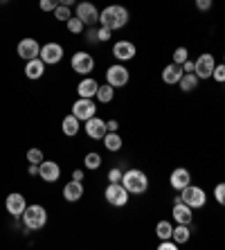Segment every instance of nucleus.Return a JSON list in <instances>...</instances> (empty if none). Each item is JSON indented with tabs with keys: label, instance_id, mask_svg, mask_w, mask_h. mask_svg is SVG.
I'll return each mask as SVG.
<instances>
[{
	"label": "nucleus",
	"instance_id": "nucleus-1",
	"mask_svg": "<svg viewBox=\"0 0 225 250\" xmlns=\"http://www.w3.org/2000/svg\"><path fill=\"white\" fill-rule=\"evenodd\" d=\"M128 18H131V14H128L126 7H122V5H108L106 9L99 12V23H102V27H108V29H113V32L126 27Z\"/></svg>",
	"mask_w": 225,
	"mask_h": 250
},
{
	"label": "nucleus",
	"instance_id": "nucleus-2",
	"mask_svg": "<svg viewBox=\"0 0 225 250\" xmlns=\"http://www.w3.org/2000/svg\"><path fill=\"white\" fill-rule=\"evenodd\" d=\"M122 185L126 187L128 194H144L149 189V176L142 169H128L122 176Z\"/></svg>",
	"mask_w": 225,
	"mask_h": 250
},
{
	"label": "nucleus",
	"instance_id": "nucleus-3",
	"mask_svg": "<svg viewBox=\"0 0 225 250\" xmlns=\"http://www.w3.org/2000/svg\"><path fill=\"white\" fill-rule=\"evenodd\" d=\"M20 219H23L27 230H41L47 223V209L43 205H27Z\"/></svg>",
	"mask_w": 225,
	"mask_h": 250
},
{
	"label": "nucleus",
	"instance_id": "nucleus-4",
	"mask_svg": "<svg viewBox=\"0 0 225 250\" xmlns=\"http://www.w3.org/2000/svg\"><path fill=\"white\" fill-rule=\"evenodd\" d=\"M104 198H106V203L113 205V208H124V205L128 203L131 194L126 192V187L122 185V183H108V187H106V192H104Z\"/></svg>",
	"mask_w": 225,
	"mask_h": 250
},
{
	"label": "nucleus",
	"instance_id": "nucleus-5",
	"mask_svg": "<svg viewBox=\"0 0 225 250\" xmlns=\"http://www.w3.org/2000/svg\"><path fill=\"white\" fill-rule=\"evenodd\" d=\"M180 198H183V203H187L191 209L205 208V203H207V196H205V189H203V187L191 185V183L185 187V189H180Z\"/></svg>",
	"mask_w": 225,
	"mask_h": 250
},
{
	"label": "nucleus",
	"instance_id": "nucleus-6",
	"mask_svg": "<svg viewBox=\"0 0 225 250\" xmlns=\"http://www.w3.org/2000/svg\"><path fill=\"white\" fill-rule=\"evenodd\" d=\"M97 113V106H95V99H88V97H79L72 104V115L79 120V122H86L90 117H95Z\"/></svg>",
	"mask_w": 225,
	"mask_h": 250
},
{
	"label": "nucleus",
	"instance_id": "nucleus-7",
	"mask_svg": "<svg viewBox=\"0 0 225 250\" xmlns=\"http://www.w3.org/2000/svg\"><path fill=\"white\" fill-rule=\"evenodd\" d=\"M70 65H72V70H75L77 75L88 77L95 70V59H93V54H88V52H75Z\"/></svg>",
	"mask_w": 225,
	"mask_h": 250
},
{
	"label": "nucleus",
	"instance_id": "nucleus-8",
	"mask_svg": "<svg viewBox=\"0 0 225 250\" xmlns=\"http://www.w3.org/2000/svg\"><path fill=\"white\" fill-rule=\"evenodd\" d=\"M77 18H81V23L86 25V27H95L99 23V9L93 2L83 0V2L77 5Z\"/></svg>",
	"mask_w": 225,
	"mask_h": 250
},
{
	"label": "nucleus",
	"instance_id": "nucleus-9",
	"mask_svg": "<svg viewBox=\"0 0 225 250\" xmlns=\"http://www.w3.org/2000/svg\"><path fill=\"white\" fill-rule=\"evenodd\" d=\"M214 68H216V61H214V54H201V57L194 61V75L198 77V79H209L214 72Z\"/></svg>",
	"mask_w": 225,
	"mask_h": 250
},
{
	"label": "nucleus",
	"instance_id": "nucleus-10",
	"mask_svg": "<svg viewBox=\"0 0 225 250\" xmlns=\"http://www.w3.org/2000/svg\"><path fill=\"white\" fill-rule=\"evenodd\" d=\"M128 79H131V72H128L124 65H110V68L106 70V83H110L113 88L126 86Z\"/></svg>",
	"mask_w": 225,
	"mask_h": 250
},
{
	"label": "nucleus",
	"instance_id": "nucleus-11",
	"mask_svg": "<svg viewBox=\"0 0 225 250\" xmlns=\"http://www.w3.org/2000/svg\"><path fill=\"white\" fill-rule=\"evenodd\" d=\"M41 59L45 61V65H57L61 63V59H63V47L59 45V43H45V45H41Z\"/></svg>",
	"mask_w": 225,
	"mask_h": 250
},
{
	"label": "nucleus",
	"instance_id": "nucleus-12",
	"mask_svg": "<svg viewBox=\"0 0 225 250\" xmlns=\"http://www.w3.org/2000/svg\"><path fill=\"white\" fill-rule=\"evenodd\" d=\"M16 52L23 61H32V59L41 57V45L36 39H23V41L16 45Z\"/></svg>",
	"mask_w": 225,
	"mask_h": 250
},
{
	"label": "nucleus",
	"instance_id": "nucleus-13",
	"mask_svg": "<svg viewBox=\"0 0 225 250\" xmlns=\"http://www.w3.org/2000/svg\"><path fill=\"white\" fill-rule=\"evenodd\" d=\"M25 208H27V201H25L23 194L12 192L9 196L5 198V209H7V212H9L12 216H16V219H20V216H23Z\"/></svg>",
	"mask_w": 225,
	"mask_h": 250
},
{
	"label": "nucleus",
	"instance_id": "nucleus-14",
	"mask_svg": "<svg viewBox=\"0 0 225 250\" xmlns=\"http://www.w3.org/2000/svg\"><path fill=\"white\" fill-rule=\"evenodd\" d=\"M39 176H41V181H45V183H57L61 178V167L54 160H43L39 165Z\"/></svg>",
	"mask_w": 225,
	"mask_h": 250
},
{
	"label": "nucleus",
	"instance_id": "nucleus-15",
	"mask_svg": "<svg viewBox=\"0 0 225 250\" xmlns=\"http://www.w3.org/2000/svg\"><path fill=\"white\" fill-rule=\"evenodd\" d=\"M86 135L93 140H104V135L108 133V126H106V122L102 120V117H90V120H86Z\"/></svg>",
	"mask_w": 225,
	"mask_h": 250
},
{
	"label": "nucleus",
	"instance_id": "nucleus-16",
	"mask_svg": "<svg viewBox=\"0 0 225 250\" xmlns=\"http://www.w3.org/2000/svg\"><path fill=\"white\" fill-rule=\"evenodd\" d=\"M138 54V50H135V45H133L131 41H117L115 45H113V57L117 59V61H131L133 57Z\"/></svg>",
	"mask_w": 225,
	"mask_h": 250
},
{
	"label": "nucleus",
	"instance_id": "nucleus-17",
	"mask_svg": "<svg viewBox=\"0 0 225 250\" xmlns=\"http://www.w3.org/2000/svg\"><path fill=\"white\" fill-rule=\"evenodd\" d=\"M171 216H173V219H176L178 223H185V226H191V221H194L191 208H189L187 203H183V198L173 203V208H171Z\"/></svg>",
	"mask_w": 225,
	"mask_h": 250
},
{
	"label": "nucleus",
	"instance_id": "nucleus-18",
	"mask_svg": "<svg viewBox=\"0 0 225 250\" xmlns=\"http://www.w3.org/2000/svg\"><path fill=\"white\" fill-rule=\"evenodd\" d=\"M97 90H99V83H97V79H93V77H83L79 82V86H77L79 97H88V99L97 97Z\"/></svg>",
	"mask_w": 225,
	"mask_h": 250
},
{
	"label": "nucleus",
	"instance_id": "nucleus-19",
	"mask_svg": "<svg viewBox=\"0 0 225 250\" xmlns=\"http://www.w3.org/2000/svg\"><path fill=\"white\" fill-rule=\"evenodd\" d=\"M169 181H171V187H173V189H178V192H180V189H185V187L191 183L189 169H185V167L173 169V171H171V178H169Z\"/></svg>",
	"mask_w": 225,
	"mask_h": 250
},
{
	"label": "nucleus",
	"instance_id": "nucleus-20",
	"mask_svg": "<svg viewBox=\"0 0 225 250\" xmlns=\"http://www.w3.org/2000/svg\"><path fill=\"white\" fill-rule=\"evenodd\" d=\"M43 75H45V61L41 57H36L25 63V77H27V79H41Z\"/></svg>",
	"mask_w": 225,
	"mask_h": 250
},
{
	"label": "nucleus",
	"instance_id": "nucleus-21",
	"mask_svg": "<svg viewBox=\"0 0 225 250\" xmlns=\"http://www.w3.org/2000/svg\"><path fill=\"white\" fill-rule=\"evenodd\" d=\"M81 196H83V185H81V181H70V183H65V187H63V198L68 201V203H77Z\"/></svg>",
	"mask_w": 225,
	"mask_h": 250
},
{
	"label": "nucleus",
	"instance_id": "nucleus-22",
	"mask_svg": "<svg viewBox=\"0 0 225 250\" xmlns=\"http://www.w3.org/2000/svg\"><path fill=\"white\" fill-rule=\"evenodd\" d=\"M183 75H185V72H183V65L169 63L167 68L162 70V82L167 83V86H173V83L180 82V77H183Z\"/></svg>",
	"mask_w": 225,
	"mask_h": 250
},
{
	"label": "nucleus",
	"instance_id": "nucleus-23",
	"mask_svg": "<svg viewBox=\"0 0 225 250\" xmlns=\"http://www.w3.org/2000/svg\"><path fill=\"white\" fill-rule=\"evenodd\" d=\"M61 128H63V133L68 135V138H75V135L79 133L81 124H79V120H77V117L70 113V115L63 117V124H61Z\"/></svg>",
	"mask_w": 225,
	"mask_h": 250
},
{
	"label": "nucleus",
	"instance_id": "nucleus-24",
	"mask_svg": "<svg viewBox=\"0 0 225 250\" xmlns=\"http://www.w3.org/2000/svg\"><path fill=\"white\" fill-rule=\"evenodd\" d=\"M198 79L194 72H185V75L180 77V82H178V86H180V90H185V93H191V90H196L198 88Z\"/></svg>",
	"mask_w": 225,
	"mask_h": 250
},
{
	"label": "nucleus",
	"instance_id": "nucleus-25",
	"mask_svg": "<svg viewBox=\"0 0 225 250\" xmlns=\"http://www.w3.org/2000/svg\"><path fill=\"white\" fill-rule=\"evenodd\" d=\"M122 145H124V142H122V138L117 135V131H108V133L104 135V146L108 151H120Z\"/></svg>",
	"mask_w": 225,
	"mask_h": 250
},
{
	"label": "nucleus",
	"instance_id": "nucleus-26",
	"mask_svg": "<svg viewBox=\"0 0 225 250\" xmlns=\"http://www.w3.org/2000/svg\"><path fill=\"white\" fill-rule=\"evenodd\" d=\"M189 237H191V232H189V226H185V223H178V228H173V234H171V239L176 241V244H187L189 241Z\"/></svg>",
	"mask_w": 225,
	"mask_h": 250
},
{
	"label": "nucleus",
	"instance_id": "nucleus-27",
	"mask_svg": "<svg viewBox=\"0 0 225 250\" xmlns=\"http://www.w3.org/2000/svg\"><path fill=\"white\" fill-rule=\"evenodd\" d=\"M113 97H115V90H113V86H110V83L99 86V90H97V102H99V104H110V102H113Z\"/></svg>",
	"mask_w": 225,
	"mask_h": 250
},
{
	"label": "nucleus",
	"instance_id": "nucleus-28",
	"mask_svg": "<svg viewBox=\"0 0 225 250\" xmlns=\"http://www.w3.org/2000/svg\"><path fill=\"white\" fill-rule=\"evenodd\" d=\"M156 234L160 239H171V234H173V226L169 221H158V226H156Z\"/></svg>",
	"mask_w": 225,
	"mask_h": 250
},
{
	"label": "nucleus",
	"instance_id": "nucleus-29",
	"mask_svg": "<svg viewBox=\"0 0 225 250\" xmlns=\"http://www.w3.org/2000/svg\"><path fill=\"white\" fill-rule=\"evenodd\" d=\"M83 165H86V169H99L102 167V156L99 153H88L86 158H83Z\"/></svg>",
	"mask_w": 225,
	"mask_h": 250
},
{
	"label": "nucleus",
	"instance_id": "nucleus-30",
	"mask_svg": "<svg viewBox=\"0 0 225 250\" xmlns=\"http://www.w3.org/2000/svg\"><path fill=\"white\" fill-rule=\"evenodd\" d=\"M54 18H57V21H61V23H68L70 18H72V12H70V7L59 5L57 9H54Z\"/></svg>",
	"mask_w": 225,
	"mask_h": 250
},
{
	"label": "nucleus",
	"instance_id": "nucleus-31",
	"mask_svg": "<svg viewBox=\"0 0 225 250\" xmlns=\"http://www.w3.org/2000/svg\"><path fill=\"white\" fill-rule=\"evenodd\" d=\"M65 25H68V32H70V34H81V32H83V27H86V25L81 23V18H77V16H72Z\"/></svg>",
	"mask_w": 225,
	"mask_h": 250
},
{
	"label": "nucleus",
	"instance_id": "nucleus-32",
	"mask_svg": "<svg viewBox=\"0 0 225 250\" xmlns=\"http://www.w3.org/2000/svg\"><path fill=\"white\" fill-rule=\"evenodd\" d=\"M187 59H189V52H187V47H176V50H173V63L183 65Z\"/></svg>",
	"mask_w": 225,
	"mask_h": 250
},
{
	"label": "nucleus",
	"instance_id": "nucleus-33",
	"mask_svg": "<svg viewBox=\"0 0 225 250\" xmlns=\"http://www.w3.org/2000/svg\"><path fill=\"white\" fill-rule=\"evenodd\" d=\"M43 160H45V158H43V151H41V149H29L27 151V163L29 165H41Z\"/></svg>",
	"mask_w": 225,
	"mask_h": 250
},
{
	"label": "nucleus",
	"instance_id": "nucleus-34",
	"mask_svg": "<svg viewBox=\"0 0 225 250\" xmlns=\"http://www.w3.org/2000/svg\"><path fill=\"white\" fill-rule=\"evenodd\" d=\"M214 198H216V203L225 208V183H221V185L214 187Z\"/></svg>",
	"mask_w": 225,
	"mask_h": 250
},
{
	"label": "nucleus",
	"instance_id": "nucleus-35",
	"mask_svg": "<svg viewBox=\"0 0 225 250\" xmlns=\"http://www.w3.org/2000/svg\"><path fill=\"white\" fill-rule=\"evenodd\" d=\"M41 12H54L59 7V0H39Z\"/></svg>",
	"mask_w": 225,
	"mask_h": 250
},
{
	"label": "nucleus",
	"instance_id": "nucleus-36",
	"mask_svg": "<svg viewBox=\"0 0 225 250\" xmlns=\"http://www.w3.org/2000/svg\"><path fill=\"white\" fill-rule=\"evenodd\" d=\"M97 39H99V43L110 41V39H113V29H108V27H99V29H97Z\"/></svg>",
	"mask_w": 225,
	"mask_h": 250
},
{
	"label": "nucleus",
	"instance_id": "nucleus-37",
	"mask_svg": "<svg viewBox=\"0 0 225 250\" xmlns=\"http://www.w3.org/2000/svg\"><path fill=\"white\" fill-rule=\"evenodd\" d=\"M212 79H216L219 83H225V63H221V65H216V68H214Z\"/></svg>",
	"mask_w": 225,
	"mask_h": 250
},
{
	"label": "nucleus",
	"instance_id": "nucleus-38",
	"mask_svg": "<svg viewBox=\"0 0 225 250\" xmlns=\"http://www.w3.org/2000/svg\"><path fill=\"white\" fill-rule=\"evenodd\" d=\"M122 176H124V171L120 167H113L108 171V183H122Z\"/></svg>",
	"mask_w": 225,
	"mask_h": 250
},
{
	"label": "nucleus",
	"instance_id": "nucleus-39",
	"mask_svg": "<svg viewBox=\"0 0 225 250\" xmlns=\"http://www.w3.org/2000/svg\"><path fill=\"white\" fill-rule=\"evenodd\" d=\"M212 2L214 0H196V9L198 12H209V9H212Z\"/></svg>",
	"mask_w": 225,
	"mask_h": 250
},
{
	"label": "nucleus",
	"instance_id": "nucleus-40",
	"mask_svg": "<svg viewBox=\"0 0 225 250\" xmlns=\"http://www.w3.org/2000/svg\"><path fill=\"white\" fill-rule=\"evenodd\" d=\"M176 248H178V244H176L173 239H162L160 250H176Z\"/></svg>",
	"mask_w": 225,
	"mask_h": 250
},
{
	"label": "nucleus",
	"instance_id": "nucleus-41",
	"mask_svg": "<svg viewBox=\"0 0 225 250\" xmlns=\"http://www.w3.org/2000/svg\"><path fill=\"white\" fill-rule=\"evenodd\" d=\"M88 43H99V39H97V29H95V27L88 29Z\"/></svg>",
	"mask_w": 225,
	"mask_h": 250
},
{
	"label": "nucleus",
	"instance_id": "nucleus-42",
	"mask_svg": "<svg viewBox=\"0 0 225 250\" xmlns=\"http://www.w3.org/2000/svg\"><path fill=\"white\" fill-rule=\"evenodd\" d=\"M183 72H194V61H189V59H187L185 63H183Z\"/></svg>",
	"mask_w": 225,
	"mask_h": 250
},
{
	"label": "nucleus",
	"instance_id": "nucleus-43",
	"mask_svg": "<svg viewBox=\"0 0 225 250\" xmlns=\"http://www.w3.org/2000/svg\"><path fill=\"white\" fill-rule=\"evenodd\" d=\"M72 181H83V169H75L72 171Z\"/></svg>",
	"mask_w": 225,
	"mask_h": 250
},
{
	"label": "nucleus",
	"instance_id": "nucleus-44",
	"mask_svg": "<svg viewBox=\"0 0 225 250\" xmlns=\"http://www.w3.org/2000/svg\"><path fill=\"white\" fill-rule=\"evenodd\" d=\"M106 126H108V131H117V128H120V122H117V120H110V122H106Z\"/></svg>",
	"mask_w": 225,
	"mask_h": 250
},
{
	"label": "nucleus",
	"instance_id": "nucleus-45",
	"mask_svg": "<svg viewBox=\"0 0 225 250\" xmlns=\"http://www.w3.org/2000/svg\"><path fill=\"white\" fill-rule=\"evenodd\" d=\"M27 174H29V176H39V165H29Z\"/></svg>",
	"mask_w": 225,
	"mask_h": 250
},
{
	"label": "nucleus",
	"instance_id": "nucleus-46",
	"mask_svg": "<svg viewBox=\"0 0 225 250\" xmlns=\"http://www.w3.org/2000/svg\"><path fill=\"white\" fill-rule=\"evenodd\" d=\"M77 0H59V5H65V7H72Z\"/></svg>",
	"mask_w": 225,
	"mask_h": 250
},
{
	"label": "nucleus",
	"instance_id": "nucleus-47",
	"mask_svg": "<svg viewBox=\"0 0 225 250\" xmlns=\"http://www.w3.org/2000/svg\"><path fill=\"white\" fill-rule=\"evenodd\" d=\"M5 2H9V0H0V5H5Z\"/></svg>",
	"mask_w": 225,
	"mask_h": 250
},
{
	"label": "nucleus",
	"instance_id": "nucleus-48",
	"mask_svg": "<svg viewBox=\"0 0 225 250\" xmlns=\"http://www.w3.org/2000/svg\"><path fill=\"white\" fill-rule=\"evenodd\" d=\"M223 63H225V54H223Z\"/></svg>",
	"mask_w": 225,
	"mask_h": 250
}]
</instances>
